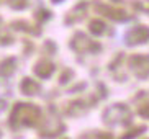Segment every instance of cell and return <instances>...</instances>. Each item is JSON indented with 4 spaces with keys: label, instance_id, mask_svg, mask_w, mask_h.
Instances as JSON below:
<instances>
[]
</instances>
